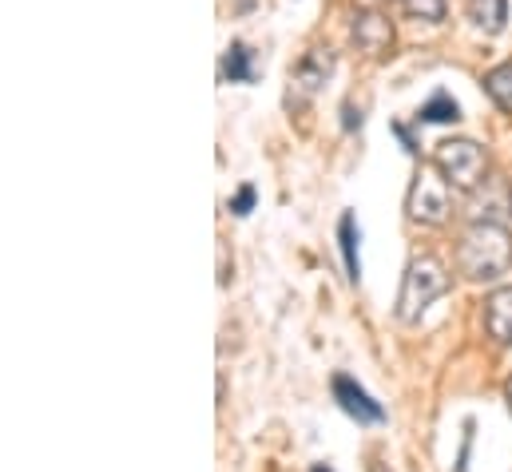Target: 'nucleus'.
<instances>
[{"label":"nucleus","mask_w":512,"mask_h":472,"mask_svg":"<svg viewBox=\"0 0 512 472\" xmlns=\"http://www.w3.org/2000/svg\"><path fill=\"white\" fill-rule=\"evenodd\" d=\"M457 270L469 282H497L512 270V235L501 223H473L457 246Z\"/></svg>","instance_id":"f257e3e1"},{"label":"nucleus","mask_w":512,"mask_h":472,"mask_svg":"<svg viewBox=\"0 0 512 472\" xmlns=\"http://www.w3.org/2000/svg\"><path fill=\"white\" fill-rule=\"evenodd\" d=\"M449 286H453V278H449V270L441 266V258L417 254V258L405 266V274H401L397 322H401V326H417V322L425 318V310H429L441 294H449Z\"/></svg>","instance_id":"f03ea898"},{"label":"nucleus","mask_w":512,"mask_h":472,"mask_svg":"<svg viewBox=\"0 0 512 472\" xmlns=\"http://www.w3.org/2000/svg\"><path fill=\"white\" fill-rule=\"evenodd\" d=\"M405 211L421 227L449 223V215H453V183L441 175L437 163H421L417 167V175L409 183V195H405Z\"/></svg>","instance_id":"7ed1b4c3"},{"label":"nucleus","mask_w":512,"mask_h":472,"mask_svg":"<svg viewBox=\"0 0 512 472\" xmlns=\"http://www.w3.org/2000/svg\"><path fill=\"white\" fill-rule=\"evenodd\" d=\"M433 163L441 167V175L457 187V191H477L485 183L489 171V155L477 139H445L433 151Z\"/></svg>","instance_id":"20e7f679"},{"label":"nucleus","mask_w":512,"mask_h":472,"mask_svg":"<svg viewBox=\"0 0 512 472\" xmlns=\"http://www.w3.org/2000/svg\"><path fill=\"white\" fill-rule=\"evenodd\" d=\"M330 72H334V52H330V48H310V52L298 60V68L290 72L286 108H306V104L322 92V84L330 80Z\"/></svg>","instance_id":"39448f33"},{"label":"nucleus","mask_w":512,"mask_h":472,"mask_svg":"<svg viewBox=\"0 0 512 472\" xmlns=\"http://www.w3.org/2000/svg\"><path fill=\"white\" fill-rule=\"evenodd\" d=\"M330 389H334V401H338V409L346 413V417H354L358 425H382L385 421V409L382 401H374L350 373H338L334 381H330Z\"/></svg>","instance_id":"423d86ee"},{"label":"nucleus","mask_w":512,"mask_h":472,"mask_svg":"<svg viewBox=\"0 0 512 472\" xmlns=\"http://www.w3.org/2000/svg\"><path fill=\"white\" fill-rule=\"evenodd\" d=\"M350 40L362 56L370 60H385L393 52V24L385 20L382 12H358L354 16V28H350Z\"/></svg>","instance_id":"0eeeda50"},{"label":"nucleus","mask_w":512,"mask_h":472,"mask_svg":"<svg viewBox=\"0 0 512 472\" xmlns=\"http://www.w3.org/2000/svg\"><path fill=\"white\" fill-rule=\"evenodd\" d=\"M485 334L497 346H512V286H497L485 298Z\"/></svg>","instance_id":"6e6552de"},{"label":"nucleus","mask_w":512,"mask_h":472,"mask_svg":"<svg viewBox=\"0 0 512 472\" xmlns=\"http://www.w3.org/2000/svg\"><path fill=\"white\" fill-rule=\"evenodd\" d=\"M219 76H223L227 84H255L258 80L255 52H251L243 40H235V44L223 52V60H219Z\"/></svg>","instance_id":"1a4fd4ad"},{"label":"nucleus","mask_w":512,"mask_h":472,"mask_svg":"<svg viewBox=\"0 0 512 472\" xmlns=\"http://www.w3.org/2000/svg\"><path fill=\"white\" fill-rule=\"evenodd\" d=\"M469 20L485 36H501L509 28V0H469Z\"/></svg>","instance_id":"9d476101"},{"label":"nucleus","mask_w":512,"mask_h":472,"mask_svg":"<svg viewBox=\"0 0 512 472\" xmlns=\"http://www.w3.org/2000/svg\"><path fill=\"white\" fill-rule=\"evenodd\" d=\"M358 219L346 211L338 219V250H342V262H346V278L358 286L362 282V258H358Z\"/></svg>","instance_id":"9b49d317"},{"label":"nucleus","mask_w":512,"mask_h":472,"mask_svg":"<svg viewBox=\"0 0 512 472\" xmlns=\"http://www.w3.org/2000/svg\"><path fill=\"white\" fill-rule=\"evenodd\" d=\"M485 92H489V100H493L501 112H509L512 116V60L485 72Z\"/></svg>","instance_id":"f8f14e48"},{"label":"nucleus","mask_w":512,"mask_h":472,"mask_svg":"<svg viewBox=\"0 0 512 472\" xmlns=\"http://www.w3.org/2000/svg\"><path fill=\"white\" fill-rule=\"evenodd\" d=\"M417 119H421V123H457V119H461V108H457V100H453L449 92H437L429 104H421Z\"/></svg>","instance_id":"ddd939ff"},{"label":"nucleus","mask_w":512,"mask_h":472,"mask_svg":"<svg viewBox=\"0 0 512 472\" xmlns=\"http://www.w3.org/2000/svg\"><path fill=\"white\" fill-rule=\"evenodd\" d=\"M397 4H401L405 16H413V20H429V24H441L445 12H449L445 0H397Z\"/></svg>","instance_id":"4468645a"},{"label":"nucleus","mask_w":512,"mask_h":472,"mask_svg":"<svg viewBox=\"0 0 512 472\" xmlns=\"http://www.w3.org/2000/svg\"><path fill=\"white\" fill-rule=\"evenodd\" d=\"M255 199H258V191L247 183V187H239V195L231 199V215H239V219H247L251 211H255Z\"/></svg>","instance_id":"2eb2a0df"},{"label":"nucleus","mask_w":512,"mask_h":472,"mask_svg":"<svg viewBox=\"0 0 512 472\" xmlns=\"http://www.w3.org/2000/svg\"><path fill=\"white\" fill-rule=\"evenodd\" d=\"M342 127H346V131H354V127H362V108H358V112H354V104H346V108H342Z\"/></svg>","instance_id":"dca6fc26"},{"label":"nucleus","mask_w":512,"mask_h":472,"mask_svg":"<svg viewBox=\"0 0 512 472\" xmlns=\"http://www.w3.org/2000/svg\"><path fill=\"white\" fill-rule=\"evenodd\" d=\"M505 401H509V409H512V377L505 381Z\"/></svg>","instance_id":"f3484780"},{"label":"nucleus","mask_w":512,"mask_h":472,"mask_svg":"<svg viewBox=\"0 0 512 472\" xmlns=\"http://www.w3.org/2000/svg\"><path fill=\"white\" fill-rule=\"evenodd\" d=\"M310 472H334V469H326V465H314Z\"/></svg>","instance_id":"a211bd4d"},{"label":"nucleus","mask_w":512,"mask_h":472,"mask_svg":"<svg viewBox=\"0 0 512 472\" xmlns=\"http://www.w3.org/2000/svg\"><path fill=\"white\" fill-rule=\"evenodd\" d=\"M374 472H389V469H385V465H374Z\"/></svg>","instance_id":"6ab92c4d"},{"label":"nucleus","mask_w":512,"mask_h":472,"mask_svg":"<svg viewBox=\"0 0 512 472\" xmlns=\"http://www.w3.org/2000/svg\"><path fill=\"white\" fill-rule=\"evenodd\" d=\"M509 207H512V195H509Z\"/></svg>","instance_id":"aec40b11"}]
</instances>
